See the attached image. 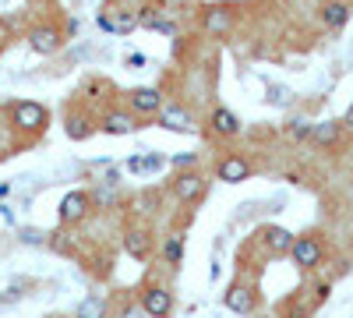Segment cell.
Returning <instances> with one entry per match:
<instances>
[{"mask_svg":"<svg viewBox=\"0 0 353 318\" xmlns=\"http://www.w3.org/2000/svg\"><path fill=\"white\" fill-rule=\"evenodd\" d=\"M88 209H92V198L85 191H71L61 198V223H78L88 216Z\"/></svg>","mask_w":353,"mask_h":318,"instance_id":"cell-6","label":"cell"},{"mask_svg":"<svg viewBox=\"0 0 353 318\" xmlns=\"http://www.w3.org/2000/svg\"><path fill=\"white\" fill-rule=\"evenodd\" d=\"M159 128L176 131V135H188L194 124H191V113L184 106H159Z\"/></svg>","mask_w":353,"mask_h":318,"instance_id":"cell-7","label":"cell"},{"mask_svg":"<svg viewBox=\"0 0 353 318\" xmlns=\"http://www.w3.org/2000/svg\"><path fill=\"white\" fill-rule=\"evenodd\" d=\"M99 308H103L99 301H85V308L78 311V318H92V315H99Z\"/></svg>","mask_w":353,"mask_h":318,"instance_id":"cell-24","label":"cell"},{"mask_svg":"<svg viewBox=\"0 0 353 318\" xmlns=\"http://www.w3.org/2000/svg\"><path fill=\"white\" fill-rule=\"evenodd\" d=\"M121 318H141V311H138V308H128V311H124Z\"/></svg>","mask_w":353,"mask_h":318,"instance_id":"cell-30","label":"cell"},{"mask_svg":"<svg viewBox=\"0 0 353 318\" xmlns=\"http://www.w3.org/2000/svg\"><path fill=\"white\" fill-rule=\"evenodd\" d=\"M128 170L131 173H145V156H131L128 159Z\"/></svg>","mask_w":353,"mask_h":318,"instance_id":"cell-25","label":"cell"},{"mask_svg":"<svg viewBox=\"0 0 353 318\" xmlns=\"http://www.w3.org/2000/svg\"><path fill=\"white\" fill-rule=\"evenodd\" d=\"M290 258L297 262L301 269H314L321 262V241L314 234H304V237H293V248H290Z\"/></svg>","mask_w":353,"mask_h":318,"instance_id":"cell-2","label":"cell"},{"mask_svg":"<svg viewBox=\"0 0 353 318\" xmlns=\"http://www.w3.org/2000/svg\"><path fill=\"white\" fill-rule=\"evenodd\" d=\"M201 25H205V32H209V36H226L230 25H233V11L230 8H209L201 14Z\"/></svg>","mask_w":353,"mask_h":318,"instance_id":"cell-13","label":"cell"},{"mask_svg":"<svg viewBox=\"0 0 353 318\" xmlns=\"http://www.w3.org/2000/svg\"><path fill=\"white\" fill-rule=\"evenodd\" d=\"M124 248L134 258H149V234H145V230H131V234L124 237Z\"/></svg>","mask_w":353,"mask_h":318,"instance_id":"cell-18","label":"cell"},{"mask_svg":"<svg viewBox=\"0 0 353 318\" xmlns=\"http://www.w3.org/2000/svg\"><path fill=\"white\" fill-rule=\"evenodd\" d=\"M163 258H166L170 266H181L184 262V237L181 234H173V237L163 241Z\"/></svg>","mask_w":353,"mask_h":318,"instance_id":"cell-19","label":"cell"},{"mask_svg":"<svg viewBox=\"0 0 353 318\" xmlns=\"http://www.w3.org/2000/svg\"><path fill=\"white\" fill-rule=\"evenodd\" d=\"M131 110H138V113H159V106H163V92L159 89H152V85H141V89H131Z\"/></svg>","mask_w":353,"mask_h":318,"instance_id":"cell-9","label":"cell"},{"mask_svg":"<svg viewBox=\"0 0 353 318\" xmlns=\"http://www.w3.org/2000/svg\"><path fill=\"white\" fill-rule=\"evenodd\" d=\"M21 237H25L28 244H43V234H36V230H21Z\"/></svg>","mask_w":353,"mask_h":318,"instance_id":"cell-27","label":"cell"},{"mask_svg":"<svg viewBox=\"0 0 353 318\" xmlns=\"http://www.w3.org/2000/svg\"><path fill=\"white\" fill-rule=\"evenodd\" d=\"M198 163V152H181L173 159V166H181V170H188V166H194Z\"/></svg>","mask_w":353,"mask_h":318,"instance_id":"cell-23","label":"cell"},{"mask_svg":"<svg viewBox=\"0 0 353 318\" xmlns=\"http://www.w3.org/2000/svg\"><path fill=\"white\" fill-rule=\"evenodd\" d=\"M141 311L149 318H170L173 311V294L166 286H149V290L141 294Z\"/></svg>","mask_w":353,"mask_h":318,"instance_id":"cell-3","label":"cell"},{"mask_svg":"<svg viewBox=\"0 0 353 318\" xmlns=\"http://www.w3.org/2000/svg\"><path fill=\"white\" fill-rule=\"evenodd\" d=\"M311 128H314V124H307V121H293L290 135L297 138V141H304V138H311Z\"/></svg>","mask_w":353,"mask_h":318,"instance_id":"cell-22","label":"cell"},{"mask_svg":"<svg viewBox=\"0 0 353 318\" xmlns=\"http://www.w3.org/2000/svg\"><path fill=\"white\" fill-rule=\"evenodd\" d=\"M343 124H346V128H353V103H350V110H346V117H343Z\"/></svg>","mask_w":353,"mask_h":318,"instance_id":"cell-29","label":"cell"},{"mask_svg":"<svg viewBox=\"0 0 353 318\" xmlns=\"http://www.w3.org/2000/svg\"><path fill=\"white\" fill-rule=\"evenodd\" d=\"M68 135H71L74 141H81V138L92 135V128H88V121H85V117H71V121H68Z\"/></svg>","mask_w":353,"mask_h":318,"instance_id":"cell-20","label":"cell"},{"mask_svg":"<svg viewBox=\"0 0 353 318\" xmlns=\"http://www.w3.org/2000/svg\"><path fill=\"white\" fill-rule=\"evenodd\" d=\"M209 124H212V131H216V135H223V138L241 135V121H237V113L226 110V106H216V110L209 113Z\"/></svg>","mask_w":353,"mask_h":318,"instance_id":"cell-12","label":"cell"},{"mask_svg":"<svg viewBox=\"0 0 353 318\" xmlns=\"http://www.w3.org/2000/svg\"><path fill=\"white\" fill-rule=\"evenodd\" d=\"M28 46H32L36 53H43V57H50V53L61 50V32H57V28L39 25V28H32V32H28Z\"/></svg>","mask_w":353,"mask_h":318,"instance_id":"cell-10","label":"cell"},{"mask_svg":"<svg viewBox=\"0 0 353 318\" xmlns=\"http://www.w3.org/2000/svg\"><path fill=\"white\" fill-rule=\"evenodd\" d=\"M96 21H99L103 32H121V36L131 32V28H138V14H128V11H124V14H110V11H106V14H99Z\"/></svg>","mask_w":353,"mask_h":318,"instance_id":"cell-15","label":"cell"},{"mask_svg":"<svg viewBox=\"0 0 353 318\" xmlns=\"http://www.w3.org/2000/svg\"><path fill=\"white\" fill-rule=\"evenodd\" d=\"M166 166V156H159V152H145V173H159Z\"/></svg>","mask_w":353,"mask_h":318,"instance_id":"cell-21","label":"cell"},{"mask_svg":"<svg viewBox=\"0 0 353 318\" xmlns=\"http://www.w3.org/2000/svg\"><path fill=\"white\" fill-rule=\"evenodd\" d=\"M99 131H106V135H131V131H138L134 113H128V110H110L106 117L99 121Z\"/></svg>","mask_w":353,"mask_h":318,"instance_id":"cell-11","label":"cell"},{"mask_svg":"<svg viewBox=\"0 0 353 318\" xmlns=\"http://www.w3.org/2000/svg\"><path fill=\"white\" fill-rule=\"evenodd\" d=\"M339 135H343V121H321V124L311 128V141L321 149H332L339 141Z\"/></svg>","mask_w":353,"mask_h":318,"instance_id":"cell-14","label":"cell"},{"mask_svg":"<svg viewBox=\"0 0 353 318\" xmlns=\"http://www.w3.org/2000/svg\"><path fill=\"white\" fill-rule=\"evenodd\" d=\"M173 195L181 198V201H194V198H201L205 195V177L191 166V170H184V173H176V181H173Z\"/></svg>","mask_w":353,"mask_h":318,"instance_id":"cell-5","label":"cell"},{"mask_svg":"<svg viewBox=\"0 0 353 318\" xmlns=\"http://www.w3.org/2000/svg\"><path fill=\"white\" fill-rule=\"evenodd\" d=\"M265 244H269V251H276V255H286L293 248V234L283 230V226H269L265 230Z\"/></svg>","mask_w":353,"mask_h":318,"instance_id":"cell-17","label":"cell"},{"mask_svg":"<svg viewBox=\"0 0 353 318\" xmlns=\"http://www.w3.org/2000/svg\"><path fill=\"white\" fill-rule=\"evenodd\" d=\"M321 21H325L329 28H343L350 21V4H343V0H329V4L321 8Z\"/></svg>","mask_w":353,"mask_h":318,"instance_id":"cell-16","label":"cell"},{"mask_svg":"<svg viewBox=\"0 0 353 318\" xmlns=\"http://www.w3.org/2000/svg\"><path fill=\"white\" fill-rule=\"evenodd\" d=\"M216 173H219V181H223V184H241V181L251 177V163H248L244 156H237V152H230V156L219 159Z\"/></svg>","mask_w":353,"mask_h":318,"instance_id":"cell-4","label":"cell"},{"mask_svg":"<svg viewBox=\"0 0 353 318\" xmlns=\"http://www.w3.org/2000/svg\"><path fill=\"white\" fill-rule=\"evenodd\" d=\"M11 121H14V128H21V131H28V135H36V131L46 128L50 113H46V106H39V103H32V99H25V103H14Z\"/></svg>","mask_w":353,"mask_h":318,"instance_id":"cell-1","label":"cell"},{"mask_svg":"<svg viewBox=\"0 0 353 318\" xmlns=\"http://www.w3.org/2000/svg\"><path fill=\"white\" fill-rule=\"evenodd\" d=\"M145 64V53H128V68H141Z\"/></svg>","mask_w":353,"mask_h":318,"instance_id":"cell-28","label":"cell"},{"mask_svg":"<svg viewBox=\"0 0 353 318\" xmlns=\"http://www.w3.org/2000/svg\"><path fill=\"white\" fill-rule=\"evenodd\" d=\"M223 304L233 315H251L254 311V290H251V286H244V283H237V286H230V290H226Z\"/></svg>","mask_w":353,"mask_h":318,"instance_id":"cell-8","label":"cell"},{"mask_svg":"<svg viewBox=\"0 0 353 318\" xmlns=\"http://www.w3.org/2000/svg\"><path fill=\"white\" fill-rule=\"evenodd\" d=\"M286 99H290L286 89H272V92H269V103H286Z\"/></svg>","mask_w":353,"mask_h":318,"instance_id":"cell-26","label":"cell"}]
</instances>
